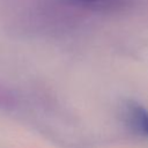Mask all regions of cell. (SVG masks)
<instances>
[{"label":"cell","mask_w":148,"mask_h":148,"mask_svg":"<svg viewBox=\"0 0 148 148\" xmlns=\"http://www.w3.org/2000/svg\"><path fill=\"white\" fill-rule=\"evenodd\" d=\"M62 3L97 13H112L125 9L131 5V0H60Z\"/></svg>","instance_id":"obj_1"},{"label":"cell","mask_w":148,"mask_h":148,"mask_svg":"<svg viewBox=\"0 0 148 148\" xmlns=\"http://www.w3.org/2000/svg\"><path fill=\"white\" fill-rule=\"evenodd\" d=\"M130 118L138 131L148 136V111L142 106L132 105L130 108Z\"/></svg>","instance_id":"obj_2"}]
</instances>
